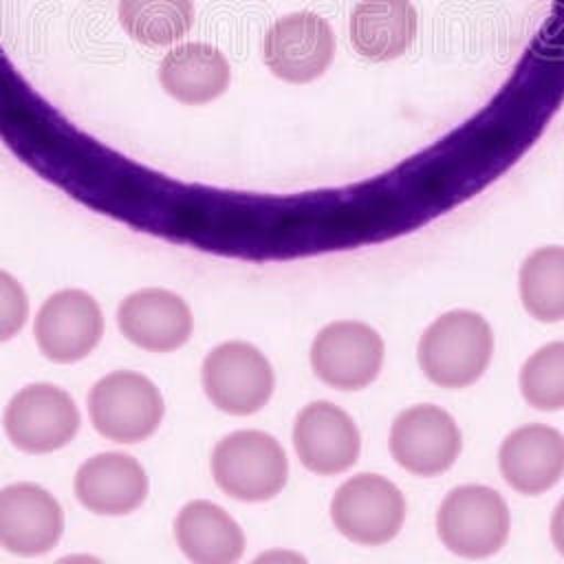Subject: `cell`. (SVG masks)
I'll return each mask as SVG.
<instances>
[{
	"mask_svg": "<svg viewBox=\"0 0 564 564\" xmlns=\"http://www.w3.org/2000/svg\"><path fill=\"white\" fill-rule=\"evenodd\" d=\"M494 333L489 322L467 308L438 315L416 344V361L423 375L441 388L460 390L476 383L489 368Z\"/></svg>",
	"mask_w": 564,
	"mask_h": 564,
	"instance_id": "cell-1",
	"label": "cell"
},
{
	"mask_svg": "<svg viewBox=\"0 0 564 564\" xmlns=\"http://www.w3.org/2000/svg\"><path fill=\"white\" fill-rule=\"evenodd\" d=\"M350 44L370 62L401 57L416 37V9L410 0H359L350 13Z\"/></svg>",
	"mask_w": 564,
	"mask_h": 564,
	"instance_id": "cell-18",
	"label": "cell"
},
{
	"mask_svg": "<svg viewBox=\"0 0 564 564\" xmlns=\"http://www.w3.org/2000/svg\"><path fill=\"white\" fill-rule=\"evenodd\" d=\"M524 311L546 324L564 319V247L549 245L531 251L518 271Z\"/></svg>",
	"mask_w": 564,
	"mask_h": 564,
	"instance_id": "cell-20",
	"label": "cell"
},
{
	"mask_svg": "<svg viewBox=\"0 0 564 564\" xmlns=\"http://www.w3.org/2000/svg\"><path fill=\"white\" fill-rule=\"evenodd\" d=\"M40 352L55 364H73L88 357L104 337L99 302L82 289H62L48 295L33 324Z\"/></svg>",
	"mask_w": 564,
	"mask_h": 564,
	"instance_id": "cell-11",
	"label": "cell"
},
{
	"mask_svg": "<svg viewBox=\"0 0 564 564\" xmlns=\"http://www.w3.org/2000/svg\"><path fill=\"white\" fill-rule=\"evenodd\" d=\"M551 542L557 549L560 555H564V498L555 505L553 516H551Z\"/></svg>",
	"mask_w": 564,
	"mask_h": 564,
	"instance_id": "cell-24",
	"label": "cell"
},
{
	"mask_svg": "<svg viewBox=\"0 0 564 564\" xmlns=\"http://www.w3.org/2000/svg\"><path fill=\"white\" fill-rule=\"evenodd\" d=\"M335 57L330 24L313 11L278 18L262 40V59L282 82L308 84L319 79Z\"/></svg>",
	"mask_w": 564,
	"mask_h": 564,
	"instance_id": "cell-10",
	"label": "cell"
},
{
	"mask_svg": "<svg viewBox=\"0 0 564 564\" xmlns=\"http://www.w3.org/2000/svg\"><path fill=\"white\" fill-rule=\"evenodd\" d=\"M117 326L130 344L148 352H172L192 337L194 317L181 295L150 286L119 304Z\"/></svg>",
	"mask_w": 564,
	"mask_h": 564,
	"instance_id": "cell-14",
	"label": "cell"
},
{
	"mask_svg": "<svg viewBox=\"0 0 564 564\" xmlns=\"http://www.w3.org/2000/svg\"><path fill=\"white\" fill-rule=\"evenodd\" d=\"M511 513L487 485L454 487L436 509V533L447 551L467 560L496 555L509 538Z\"/></svg>",
	"mask_w": 564,
	"mask_h": 564,
	"instance_id": "cell-3",
	"label": "cell"
},
{
	"mask_svg": "<svg viewBox=\"0 0 564 564\" xmlns=\"http://www.w3.org/2000/svg\"><path fill=\"white\" fill-rule=\"evenodd\" d=\"M388 443L401 469L432 478L456 463L463 449V434L449 412L432 403H419L397 414Z\"/></svg>",
	"mask_w": 564,
	"mask_h": 564,
	"instance_id": "cell-9",
	"label": "cell"
},
{
	"mask_svg": "<svg viewBox=\"0 0 564 564\" xmlns=\"http://www.w3.org/2000/svg\"><path fill=\"white\" fill-rule=\"evenodd\" d=\"M401 489L379 474H357L341 482L330 500V522L350 542L381 546L394 540L405 522Z\"/></svg>",
	"mask_w": 564,
	"mask_h": 564,
	"instance_id": "cell-6",
	"label": "cell"
},
{
	"mask_svg": "<svg viewBox=\"0 0 564 564\" xmlns=\"http://www.w3.org/2000/svg\"><path fill=\"white\" fill-rule=\"evenodd\" d=\"M522 399L542 412L564 410V341L540 346L520 368Z\"/></svg>",
	"mask_w": 564,
	"mask_h": 564,
	"instance_id": "cell-22",
	"label": "cell"
},
{
	"mask_svg": "<svg viewBox=\"0 0 564 564\" xmlns=\"http://www.w3.org/2000/svg\"><path fill=\"white\" fill-rule=\"evenodd\" d=\"M209 465L218 489L240 502L271 500L289 480L284 447L262 430H236L223 436Z\"/></svg>",
	"mask_w": 564,
	"mask_h": 564,
	"instance_id": "cell-2",
	"label": "cell"
},
{
	"mask_svg": "<svg viewBox=\"0 0 564 564\" xmlns=\"http://www.w3.org/2000/svg\"><path fill=\"white\" fill-rule=\"evenodd\" d=\"M29 317V297L24 286L0 269V341L13 339Z\"/></svg>",
	"mask_w": 564,
	"mask_h": 564,
	"instance_id": "cell-23",
	"label": "cell"
},
{
	"mask_svg": "<svg viewBox=\"0 0 564 564\" xmlns=\"http://www.w3.org/2000/svg\"><path fill=\"white\" fill-rule=\"evenodd\" d=\"M291 438L300 463L317 476L350 469L361 452V436L352 416L330 401L304 405L293 421Z\"/></svg>",
	"mask_w": 564,
	"mask_h": 564,
	"instance_id": "cell-12",
	"label": "cell"
},
{
	"mask_svg": "<svg viewBox=\"0 0 564 564\" xmlns=\"http://www.w3.org/2000/svg\"><path fill=\"white\" fill-rule=\"evenodd\" d=\"M117 13L126 33L145 46L183 40L196 15L192 0H119Z\"/></svg>",
	"mask_w": 564,
	"mask_h": 564,
	"instance_id": "cell-21",
	"label": "cell"
},
{
	"mask_svg": "<svg viewBox=\"0 0 564 564\" xmlns=\"http://www.w3.org/2000/svg\"><path fill=\"white\" fill-rule=\"evenodd\" d=\"M82 416L66 390L53 383H29L4 408L2 425L13 447L26 454H51L66 447Z\"/></svg>",
	"mask_w": 564,
	"mask_h": 564,
	"instance_id": "cell-7",
	"label": "cell"
},
{
	"mask_svg": "<svg viewBox=\"0 0 564 564\" xmlns=\"http://www.w3.org/2000/svg\"><path fill=\"white\" fill-rule=\"evenodd\" d=\"M163 90L187 106H203L218 99L231 84L227 57L207 42L176 44L159 66Z\"/></svg>",
	"mask_w": 564,
	"mask_h": 564,
	"instance_id": "cell-17",
	"label": "cell"
},
{
	"mask_svg": "<svg viewBox=\"0 0 564 564\" xmlns=\"http://www.w3.org/2000/svg\"><path fill=\"white\" fill-rule=\"evenodd\" d=\"M498 467L513 491L540 496L564 476V434L542 423L516 427L500 443Z\"/></svg>",
	"mask_w": 564,
	"mask_h": 564,
	"instance_id": "cell-15",
	"label": "cell"
},
{
	"mask_svg": "<svg viewBox=\"0 0 564 564\" xmlns=\"http://www.w3.org/2000/svg\"><path fill=\"white\" fill-rule=\"evenodd\" d=\"M93 427L112 443H141L150 438L165 414L163 394L152 379L132 370L101 377L88 392Z\"/></svg>",
	"mask_w": 564,
	"mask_h": 564,
	"instance_id": "cell-4",
	"label": "cell"
},
{
	"mask_svg": "<svg viewBox=\"0 0 564 564\" xmlns=\"http://www.w3.org/2000/svg\"><path fill=\"white\" fill-rule=\"evenodd\" d=\"M64 511L51 491L35 482L0 489V546L13 555L35 557L57 546Z\"/></svg>",
	"mask_w": 564,
	"mask_h": 564,
	"instance_id": "cell-13",
	"label": "cell"
},
{
	"mask_svg": "<svg viewBox=\"0 0 564 564\" xmlns=\"http://www.w3.org/2000/svg\"><path fill=\"white\" fill-rule=\"evenodd\" d=\"M174 538L183 555L196 564H231L245 553L240 524L212 500L187 502L174 520Z\"/></svg>",
	"mask_w": 564,
	"mask_h": 564,
	"instance_id": "cell-19",
	"label": "cell"
},
{
	"mask_svg": "<svg viewBox=\"0 0 564 564\" xmlns=\"http://www.w3.org/2000/svg\"><path fill=\"white\" fill-rule=\"evenodd\" d=\"M205 397L220 412L249 416L260 412L275 388V375L253 344L225 341L212 348L200 366Z\"/></svg>",
	"mask_w": 564,
	"mask_h": 564,
	"instance_id": "cell-5",
	"label": "cell"
},
{
	"mask_svg": "<svg viewBox=\"0 0 564 564\" xmlns=\"http://www.w3.org/2000/svg\"><path fill=\"white\" fill-rule=\"evenodd\" d=\"M75 496L97 516H128L148 498L143 465L123 452H101L84 460L75 474Z\"/></svg>",
	"mask_w": 564,
	"mask_h": 564,
	"instance_id": "cell-16",
	"label": "cell"
},
{
	"mask_svg": "<svg viewBox=\"0 0 564 564\" xmlns=\"http://www.w3.org/2000/svg\"><path fill=\"white\" fill-rule=\"evenodd\" d=\"M386 344L381 335L355 319L326 324L311 344L313 375L335 390H364L381 372Z\"/></svg>",
	"mask_w": 564,
	"mask_h": 564,
	"instance_id": "cell-8",
	"label": "cell"
}]
</instances>
